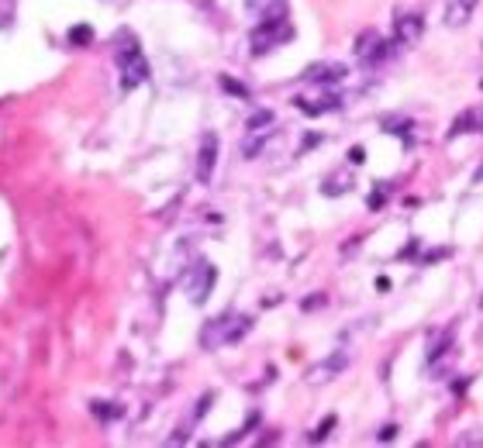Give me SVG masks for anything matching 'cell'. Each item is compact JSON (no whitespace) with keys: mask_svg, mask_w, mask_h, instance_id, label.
Wrapping results in <instances>:
<instances>
[{"mask_svg":"<svg viewBox=\"0 0 483 448\" xmlns=\"http://www.w3.org/2000/svg\"><path fill=\"white\" fill-rule=\"evenodd\" d=\"M114 63L121 69V87L124 90H135L138 83L149 80V59L138 45V38L131 31H121L117 35V45H114Z\"/></svg>","mask_w":483,"mask_h":448,"instance_id":"cell-1","label":"cell"},{"mask_svg":"<svg viewBox=\"0 0 483 448\" xmlns=\"http://www.w3.org/2000/svg\"><path fill=\"white\" fill-rule=\"evenodd\" d=\"M252 331V317H235V314H221L214 317L204 331H200V345L204 349H221V345H235Z\"/></svg>","mask_w":483,"mask_h":448,"instance_id":"cell-2","label":"cell"},{"mask_svg":"<svg viewBox=\"0 0 483 448\" xmlns=\"http://www.w3.org/2000/svg\"><path fill=\"white\" fill-rule=\"evenodd\" d=\"M290 38H293V24H290L287 17H280V21H259V28L252 31V56H263V52H270L277 45H287Z\"/></svg>","mask_w":483,"mask_h":448,"instance_id":"cell-3","label":"cell"},{"mask_svg":"<svg viewBox=\"0 0 483 448\" xmlns=\"http://www.w3.org/2000/svg\"><path fill=\"white\" fill-rule=\"evenodd\" d=\"M214 283H218V269L211 266L207 259H197V263L187 269V276H183V286H187V297H190V304H197V307H200V304L211 297Z\"/></svg>","mask_w":483,"mask_h":448,"instance_id":"cell-4","label":"cell"},{"mask_svg":"<svg viewBox=\"0 0 483 448\" xmlns=\"http://www.w3.org/2000/svg\"><path fill=\"white\" fill-rule=\"evenodd\" d=\"M386 56H390V45H386L384 38H380V31L377 28H366L359 38H356V59L363 63V66H377V63H384Z\"/></svg>","mask_w":483,"mask_h":448,"instance_id":"cell-5","label":"cell"},{"mask_svg":"<svg viewBox=\"0 0 483 448\" xmlns=\"http://www.w3.org/2000/svg\"><path fill=\"white\" fill-rule=\"evenodd\" d=\"M421 31H425V17L418 14V10H407V14H397L393 17V45H418V38H421Z\"/></svg>","mask_w":483,"mask_h":448,"instance_id":"cell-6","label":"cell"},{"mask_svg":"<svg viewBox=\"0 0 483 448\" xmlns=\"http://www.w3.org/2000/svg\"><path fill=\"white\" fill-rule=\"evenodd\" d=\"M218 149H221V142H218V135L214 131H207L204 138H200V152H197V183H211L214 176V166H218Z\"/></svg>","mask_w":483,"mask_h":448,"instance_id":"cell-7","label":"cell"},{"mask_svg":"<svg viewBox=\"0 0 483 448\" xmlns=\"http://www.w3.org/2000/svg\"><path fill=\"white\" fill-rule=\"evenodd\" d=\"M345 76H349V69H345L342 63H318V66H311V69L304 73L307 83H321V87H328V83H342Z\"/></svg>","mask_w":483,"mask_h":448,"instance_id":"cell-8","label":"cell"},{"mask_svg":"<svg viewBox=\"0 0 483 448\" xmlns=\"http://www.w3.org/2000/svg\"><path fill=\"white\" fill-rule=\"evenodd\" d=\"M477 3H480V0H449V7H445V24H449V28L466 24V21L473 17Z\"/></svg>","mask_w":483,"mask_h":448,"instance_id":"cell-9","label":"cell"},{"mask_svg":"<svg viewBox=\"0 0 483 448\" xmlns=\"http://www.w3.org/2000/svg\"><path fill=\"white\" fill-rule=\"evenodd\" d=\"M470 131H483V110H477V107L463 110V114L452 121V128H449V138H456V135H470Z\"/></svg>","mask_w":483,"mask_h":448,"instance_id":"cell-10","label":"cell"},{"mask_svg":"<svg viewBox=\"0 0 483 448\" xmlns=\"http://www.w3.org/2000/svg\"><path fill=\"white\" fill-rule=\"evenodd\" d=\"M345 365H349V352H345V349H338L331 358H325L321 365H314V369H311V379H314V383H318V379H331V376H335V372H342Z\"/></svg>","mask_w":483,"mask_h":448,"instance_id":"cell-11","label":"cell"},{"mask_svg":"<svg viewBox=\"0 0 483 448\" xmlns=\"http://www.w3.org/2000/svg\"><path fill=\"white\" fill-rule=\"evenodd\" d=\"M349 190H352V173L349 169H338V173H331V176L321 183V193L325 197H342Z\"/></svg>","mask_w":483,"mask_h":448,"instance_id":"cell-12","label":"cell"},{"mask_svg":"<svg viewBox=\"0 0 483 448\" xmlns=\"http://www.w3.org/2000/svg\"><path fill=\"white\" fill-rule=\"evenodd\" d=\"M277 117H273V110H256L249 121H245V131H270V124H273Z\"/></svg>","mask_w":483,"mask_h":448,"instance_id":"cell-13","label":"cell"},{"mask_svg":"<svg viewBox=\"0 0 483 448\" xmlns=\"http://www.w3.org/2000/svg\"><path fill=\"white\" fill-rule=\"evenodd\" d=\"M94 414L97 417H104V421H114V417L121 414V407L110 404V400H94Z\"/></svg>","mask_w":483,"mask_h":448,"instance_id":"cell-14","label":"cell"},{"mask_svg":"<svg viewBox=\"0 0 483 448\" xmlns=\"http://www.w3.org/2000/svg\"><path fill=\"white\" fill-rule=\"evenodd\" d=\"M69 42H73V45H90V42H94V31H90L87 24H80V28L69 31Z\"/></svg>","mask_w":483,"mask_h":448,"instance_id":"cell-15","label":"cell"},{"mask_svg":"<svg viewBox=\"0 0 483 448\" xmlns=\"http://www.w3.org/2000/svg\"><path fill=\"white\" fill-rule=\"evenodd\" d=\"M335 428V414H328L325 417V424H318L314 431H311V442H321V438H328V431Z\"/></svg>","mask_w":483,"mask_h":448,"instance_id":"cell-16","label":"cell"},{"mask_svg":"<svg viewBox=\"0 0 483 448\" xmlns=\"http://www.w3.org/2000/svg\"><path fill=\"white\" fill-rule=\"evenodd\" d=\"M384 204H386V186H380V190H373V193H370L366 207H370V210H380Z\"/></svg>","mask_w":483,"mask_h":448,"instance_id":"cell-17","label":"cell"},{"mask_svg":"<svg viewBox=\"0 0 483 448\" xmlns=\"http://www.w3.org/2000/svg\"><path fill=\"white\" fill-rule=\"evenodd\" d=\"M221 87L228 90V93H235V97H249V87H242V83H235V80H228V76L221 80Z\"/></svg>","mask_w":483,"mask_h":448,"instance_id":"cell-18","label":"cell"},{"mask_svg":"<svg viewBox=\"0 0 483 448\" xmlns=\"http://www.w3.org/2000/svg\"><path fill=\"white\" fill-rule=\"evenodd\" d=\"M325 304H328V297L325 293H314V297L304 300V310H314V307H325Z\"/></svg>","mask_w":483,"mask_h":448,"instance_id":"cell-19","label":"cell"},{"mask_svg":"<svg viewBox=\"0 0 483 448\" xmlns=\"http://www.w3.org/2000/svg\"><path fill=\"white\" fill-rule=\"evenodd\" d=\"M349 159H352V166H363V163H366V149H363V145H356V149L349 152Z\"/></svg>","mask_w":483,"mask_h":448,"instance_id":"cell-20","label":"cell"},{"mask_svg":"<svg viewBox=\"0 0 483 448\" xmlns=\"http://www.w3.org/2000/svg\"><path fill=\"white\" fill-rule=\"evenodd\" d=\"M393 435H397V428H393V424H386L384 431H380V442H390Z\"/></svg>","mask_w":483,"mask_h":448,"instance_id":"cell-21","label":"cell"},{"mask_svg":"<svg viewBox=\"0 0 483 448\" xmlns=\"http://www.w3.org/2000/svg\"><path fill=\"white\" fill-rule=\"evenodd\" d=\"M473 183H483V166L477 169V176H473Z\"/></svg>","mask_w":483,"mask_h":448,"instance_id":"cell-22","label":"cell"},{"mask_svg":"<svg viewBox=\"0 0 483 448\" xmlns=\"http://www.w3.org/2000/svg\"><path fill=\"white\" fill-rule=\"evenodd\" d=\"M480 307H483V297H480Z\"/></svg>","mask_w":483,"mask_h":448,"instance_id":"cell-23","label":"cell"}]
</instances>
